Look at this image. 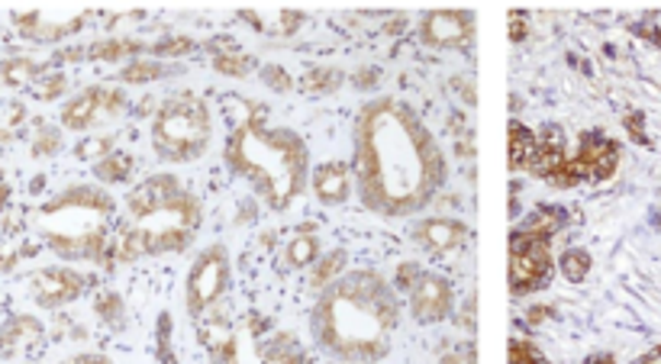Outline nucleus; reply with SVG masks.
Listing matches in <instances>:
<instances>
[{"label":"nucleus","instance_id":"f257e3e1","mask_svg":"<svg viewBox=\"0 0 661 364\" xmlns=\"http://www.w3.org/2000/svg\"><path fill=\"white\" fill-rule=\"evenodd\" d=\"M356 184L378 216L422 213L445 184V158L422 120L397 97L371 101L356 120Z\"/></svg>","mask_w":661,"mask_h":364},{"label":"nucleus","instance_id":"f03ea898","mask_svg":"<svg viewBox=\"0 0 661 364\" xmlns=\"http://www.w3.org/2000/svg\"><path fill=\"white\" fill-rule=\"evenodd\" d=\"M397 319L394 287L374 271H349L320 291L310 332L339 364H374L391 352Z\"/></svg>","mask_w":661,"mask_h":364},{"label":"nucleus","instance_id":"7ed1b4c3","mask_svg":"<svg viewBox=\"0 0 661 364\" xmlns=\"http://www.w3.org/2000/svg\"><path fill=\"white\" fill-rule=\"evenodd\" d=\"M223 158L242 175L268 210L285 213L306 187L310 155L294 129L268 126L265 110H252L227 139Z\"/></svg>","mask_w":661,"mask_h":364},{"label":"nucleus","instance_id":"20e7f679","mask_svg":"<svg viewBox=\"0 0 661 364\" xmlns=\"http://www.w3.org/2000/svg\"><path fill=\"white\" fill-rule=\"evenodd\" d=\"M200 226V203L172 175H155L139 184L126 200L120 226V261L142 255L184 251Z\"/></svg>","mask_w":661,"mask_h":364},{"label":"nucleus","instance_id":"39448f33","mask_svg":"<svg viewBox=\"0 0 661 364\" xmlns=\"http://www.w3.org/2000/svg\"><path fill=\"white\" fill-rule=\"evenodd\" d=\"M114 200L104 187L74 184L43 203L39 210V236L65 261H97L107 248V220L114 213Z\"/></svg>","mask_w":661,"mask_h":364},{"label":"nucleus","instance_id":"423d86ee","mask_svg":"<svg viewBox=\"0 0 661 364\" xmlns=\"http://www.w3.org/2000/svg\"><path fill=\"white\" fill-rule=\"evenodd\" d=\"M210 110L197 97H172L155 110L152 122V149L159 162H194L207 152L210 145Z\"/></svg>","mask_w":661,"mask_h":364},{"label":"nucleus","instance_id":"0eeeda50","mask_svg":"<svg viewBox=\"0 0 661 364\" xmlns=\"http://www.w3.org/2000/svg\"><path fill=\"white\" fill-rule=\"evenodd\" d=\"M227 287H230V251L223 245H210L200 251V258L194 261L187 274V291H184L187 313L200 319L227 294Z\"/></svg>","mask_w":661,"mask_h":364},{"label":"nucleus","instance_id":"6e6552de","mask_svg":"<svg viewBox=\"0 0 661 364\" xmlns=\"http://www.w3.org/2000/svg\"><path fill=\"white\" fill-rule=\"evenodd\" d=\"M552 278V251L545 239H530L520 230L510 233V291L517 297L542 291Z\"/></svg>","mask_w":661,"mask_h":364},{"label":"nucleus","instance_id":"1a4fd4ad","mask_svg":"<svg viewBox=\"0 0 661 364\" xmlns=\"http://www.w3.org/2000/svg\"><path fill=\"white\" fill-rule=\"evenodd\" d=\"M217 364H303V352L291 332H278L268 342H258L255 336L233 332V339L213 352Z\"/></svg>","mask_w":661,"mask_h":364},{"label":"nucleus","instance_id":"9d476101","mask_svg":"<svg viewBox=\"0 0 661 364\" xmlns=\"http://www.w3.org/2000/svg\"><path fill=\"white\" fill-rule=\"evenodd\" d=\"M571 162H575L581 181H606L619 165V145L613 139H606L598 129H591V132L581 136L578 155Z\"/></svg>","mask_w":661,"mask_h":364},{"label":"nucleus","instance_id":"9b49d317","mask_svg":"<svg viewBox=\"0 0 661 364\" xmlns=\"http://www.w3.org/2000/svg\"><path fill=\"white\" fill-rule=\"evenodd\" d=\"M84 284L88 281L71 268H46V271H36L30 278L33 301L43 309H59V306L78 301L84 294Z\"/></svg>","mask_w":661,"mask_h":364},{"label":"nucleus","instance_id":"f8f14e48","mask_svg":"<svg viewBox=\"0 0 661 364\" xmlns=\"http://www.w3.org/2000/svg\"><path fill=\"white\" fill-rule=\"evenodd\" d=\"M452 284L442 274H429L422 271L420 281L410 287V309L417 322H442L452 313Z\"/></svg>","mask_w":661,"mask_h":364},{"label":"nucleus","instance_id":"ddd939ff","mask_svg":"<svg viewBox=\"0 0 661 364\" xmlns=\"http://www.w3.org/2000/svg\"><path fill=\"white\" fill-rule=\"evenodd\" d=\"M88 13H74V16H59V13H13V26L20 30V36L33 39V43H59L65 36L78 33L84 26Z\"/></svg>","mask_w":661,"mask_h":364},{"label":"nucleus","instance_id":"4468645a","mask_svg":"<svg viewBox=\"0 0 661 364\" xmlns=\"http://www.w3.org/2000/svg\"><path fill=\"white\" fill-rule=\"evenodd\" d=\"M472 23H475L472 13L436 10V13H426V16H422L420 36L426 46L452 49V46H462L465 39H472Z\"/></svg>","mask_w":661,"mask_h":364},{"label":"nucleus","instance_id":"2eb2a0df","mask_svg":"<svg viewBox=\"0 0 661 364\" xmlns=\"http://www.w3.org/2000/svg\"><path fill=\"white\" fill-rule=\"evenodd\" d=\"M313 193L320 203L326 207H339L349 200L352 193V175H349V165L346 162H326L313 172Z\"/></svg>","mask_w":661,"mask_h":364},{"label":"nucleus","instance_id":"dca6fc26","mask_svg":"<svg viewBox=\"0 0 661 364\" xmlns=\"http://www.w3.org/2000/svg\"><path fill=\"white\" fill-rule=\"evenodd\" d=\"M414 236H417V243H420L422 248H429V251H452V248H459V245L465 243L468 230H465V223H459V220L429 216V220H422L420 226L414 230Z\"/></svg>","mask_w":661,"mask_h":364},{"label":"nucleus","instance_id":"f3484780","mask_svg":"<svg viewBox=\"0 0 661 364\" xmlns=\"http://www.w3.org/2000/svg\"><path fill=\"white\" fill-rule=\"evenodd\" d=\"M46 336L43 322L36 316H10L3 326H0V352L7 355H20L33 345H39Z\"/></svg>","mask_w":661,"mask_h":364},{"label":"nucleus","instance_id":"a211bd4d","mask_svg":"<svg viewBox=\"0 0 661 364\" xmlns=\"http://www.w3.org/2000/svg\"><path fill=\"white\" fill-rule=\"evenodd\" d=\"M101 114H104V87H88L61 110V126L74 129V132H84V129H91V122L97 120Z\"/></svg>","mask_w":661,"mask_h":364},{"label":"nucleus","instance_id":"6ab92c4d","mask_svg":"<svg viewBox=\"0 0 661 364\" xmlns=\"http://www.w3.org/2000/svg\"><path fill=\"white\" fill-rule=\"evenodd\" d=\"M242 20L258 26V33L265 36H294L303 26V13L294 10H245Z\"/></svg>","mask_w":661,"mask_h":364},{"label":"nucleus","instance_id":"aec40b11","mask_svg":"<svg viewBox=\"0 0 661 364\" xmlns=\"http://www.w3.org/2000/svg\"><path fill=\"white\" fill-rule=\"evenodd\" d=\"M565 223H568V216H565L561 207H540V210H533L517 230H520L523 236H530V239H545V243H552V236H555Z\"/></svg>","mask_w":661,"mask_h":364},{"label":"nucleus","instance_id":"412c9836","mask_svg":"<svg viewBox=\"0 0 661 364\" xmlns=\"http://www.w3.org/2000/svg\"><path fill=\"white\" fill-rule=\"evenodd\" d=\"M536 149H540V136L520 122H510V168L513 172L530 168L536 158Z\"/></svg>","mask_w":661,"mask_h":364},{"label":"nucleus","instance_id":"4be33fe9","mask_svg":"<svg viewBox=\"0 0 661 364\" xmlns=\"http://www.w3.org/2000/svg\"><path fill=\"white\" fill-rule=\"evenodd\" d=\"M181 68L175 64H162L159 59H136L132 64H126L120 74L123 84H149V81H162L169 74H178Z\"/></svg>","mask_w":661,"mask_h":364},{"label":"nucleus","instance_id":"5701e85b","mask_svg":"<svg viewBox=\"0 0 661 364\" xmlns=\"http://www.w3.org/2000/svg\"><path fill=\"white\" fill-rule=\"evenodd\" d=\"M346 251L343 248H336V251H329L326 258H316L313 265H310V284H313V291L320 294L323 287H329L336 278H339V271L346 268Z\"/></svg>","mask_w":661,"mask_h":364},{"label":"nucleus","instance_id":"b1692460","mask_svg":"<svg viewBox=\"0 0 661 364\" xmlns=\"http://www.w3.org/2000/svg\"><path fill=\"white\" fill-rule=\"evenodd\" d=\"M39 71H43V64H36L26 56H10V59L0 61V81L10 84V87H23V84L36 81Z\"/></svg>","mask_w":661,"mask_h":364},{"label":"nucleus","instance_id":"393cba45","mask_svg":"<svg viewBox=\"0 0 661 364\" xmlns=\"http://www.w3.org/2000/svg\"><path fill=\"white\" fill-rule=\"evenodd\" d=\"M132 155L129 152H111L107 158H101L94 165V175L104 184H123L129 175H132Z\"/></svg>","mask_w":661,"mask_h":364},{"label":"nucleus","instance_id":"a878e982","mask_svg":"<svg viewBox=\"0 0 661 364\" xmlns=\"http://www.w3.org/2000/svg\"><path fill=\"white\" fill-rule=\"evenodd\" d=\"M320 258V239L306 230V233H298L291 245H288V265L291 268H310L313 261Z\"/></svg>","mask_w":661,"mask_h":364},{"label":"nucleus","instance_id":"bb28decb","mask_svg":"<svg viewBox=\"0 0 661 364\" xmlns=\"http://www.w3.org/2000/svg\"><path fill=\"white\" fill-rule=\"evenodd\" d=\"M88 52H91V59H97V61H117V59H123V56L146 52V46L132 43V39H104V43H94Z\"/></svg>","mask_w":661,"mask_h":364},{"label":"nucleus","instance_id":"cd10ccee","mask_svg":"<svg viewBox=\"0 0 661 364\" xmlns=\"http://www.w3.org/2000/svg\"><path fill=\"white\" fill-rule=\"evenodd\" d=\"M301 84L310 94H333L343 84V74L336 68H310L301 78Z\"/></svg>","mask_w":661,"mask_h":364},{"label":"nucleus","instance_id":"c85d7f7f","mask_svg":"<svg viewBox=\"0 0 661 364\" xmlns=\"http://www.w3.org/2000/svg\"><path fill=\"white\" fill-rule=\"evenodd\" d=\"M114 152V136H84L81 142H78V149H74V155L78 158H84V162H101V158H107Z\"/></svg>","mask_w":661,"mask_h":364},{"label":"nucleus","instance_id":"c756f323","mask_svg":"<svg viewBox=\"0 0 661 364\" xmlns=\"http://www.w3.org/2000/svg\"><path fill=\"white\" fill-rule=\"evenodd\" d=\"M588 271H591V255L584 251V248H568L565 255H561V274L568 278V281H584L588 278Z\"/></svg>","mask_w":661,"mask_h":364},{"label":"nucleus","instance_id":"7c9ffc66","mask_svg":"<svg viewBox=\"0 0 661 364\" xmlns=\"http://www.w3.org/2000/svg\"><path fill=\"white\" fill-rule=\"evenodd\" d=\"M61 149V132L59 129H53V126H46V129H39V136H36V142H33V155H56Z\"/></svg>","mask_w":661,"mask_h":364},{"label":"nucleus","instance_id":"2f4dec72","mask_svg":"<svg viewBox=\"0 0 661 364\" xmlns=\"http://www.w3.org/2000/svg\"><path fill=\"white\" fill-rule=\"evenodd\" d=\"M213 64H217V71H223V74H233V78H242V74H248V61L242 52H220V56H213Z\"/></svg>","mask_w":661,"mask_h":364},{"label":"nucleus","instance_id":"473e14b6","mask_svg":"<svg viewBox=\"0 0 661 364\" xmlns=\"http://www.w3.org/2000/svg\"><path fill=\"white\" fill-rule=\"evenodd\" d=\"M510 364H548L540 355V349L533 345V342H523V339H517V342H510Z\"/></svg>","mask_w":661,"mask_h":364},{"label":"nucleus","instance_id":"72a5a7b5","mask_svg":"<svg viewBox=\"0 0 661 364\" xmlns=\"http://www.w3.org/2000/svg\"><path fill=\"white\" fill-rule=\"evenodd\" d=\"M262 81H265V87H271V91H278V94H288L294 84H291V74L285 71V68H278V64H265L262 68Z\"/></svg>","mask_w":661,"mask_h":364},{"label":"nucleus","instance_id":"f704fd0d","mask_svg":"<svg viewBox=\"0 0 661 364\" xmlns=\"http://www.w3.org/2000/svg\"><path fill=\"white\" fill-rule=\"evenodd\" d=\"M94 309L101 313V319L104 322H111V326H120L123 322V301L117 294H104V297H97V304Z\"/></svg>","mask_w":661,"mask_h":364},{"label":"nucleus","instance_id":"c9c22d12","mask_svg":"<svg viewBox=\"0 0 661 364\" xmlns=\"http://www.w3.org/2000/svg\"><path fill=\"white\" fill-rule=\"evenodd\" d=\"M159 355L165 364H178V359L172 355V319L169 316L159 319Z\"/></svg>","mask_w":661,"mask_h":364},{"label":"nucleus","instance_id":"e433bc0d","mask_svg":"<svg viewBox=\"0 0 661 364\" xmlns=\"http://www.w3.org/2000/svg\"><path fill=\"white\" fill-rule=\"evenodd\" d=\"M190 49H194L190 39H165V43H159L152 52L162 56V59H175V56H184V52H190Z\"/></svg>","mask_w":661,"mask_h":364},{"label":"nucleus","instance_id":"4c0bfd02","mask_svg":"<svg viewBox=\"0 0 661 364\" xmlns=\"http://www.w3.org/2000/svg\"><path fill=\"white\" fill-rule=\"evenodd\" d=\"M420 268L414 265V261H407V265H401V271H397V287H404L407 294H410V287L420 281Z\"/></svg>","mask_w":661,"mask_h":364},{"label":"nucleus","instance_id":"58836bf2","mask_svg":"<svg viewBox=\"0 0 661 364\" xmlns=\"http://www.w3.org/2000/svg\"><path fill=\"white\" fill-rule=\"evenodd\" d=\"M46 81H49V84H43V87L36 91L39 97L49 101V97H59L61 91H65V74H53V78H46Z\"/></svg>","mask_w":661,"mask_h":364},{"label":"nucleus","instance_id":"ea45409f","mask_svg":"<svg viewBox=\"0 0 661 364\" xmlns=\"http://www.w3.org/2000/svg\"><path fill=\"white\" fill-rule=\"evenodd\" d=\"M374 78H378V68H364V71L356 74V81H352V84H356L359 91H368V87H374Z\"/></svg>","mask_w":661,"mask_h":364},{"label":"nucleus","instance_id":"a19ab883","mask_svg":"<svg viewBox=\"0 0 661 364\" xmlns=\"http://www.w3.org/2000/svg\"><path fill=\"white\" fill-rule=\"evenodd\" d=\"M629 129H633V139H636V142H642V145H649V139H646V136H642V114H633V117H629Z\"/></svg>","mask_w":661,"mask_h":364},{"label":"nucleus","instance_id":"79ce46f5","mask_svg":"<svg viewBox=\"0 0 661 364\" xmlns=\"http://www.w3.org/2000/svg\"><path fill=\"white\" fill-rule=\"evenodd\" d=\"M61 364H114L107 355H74V359H68V362Z\"/></svg>","mask_w":661,"mask_h":364},{"label":"nucleus","instance_id":"37998d69","mask_svg":"<svg viewBox=\"0 0 661 364\" xmlns=\"http://www.w3.org/2000/svg\"><path fill=\"white\" fill-rule=\"evenodd\" d=\"M7 207H10V181H7V175L0 172V216L7 213Z\"/></svg>","mask_w":661,"mask_h":364},{"label":"nucleus","instance_id":"c03bdc74","mask_svg":"<svg viewBox=\"0 0 661 364\" xmlns=\"http://www.w3.org/2000/svg\"><path fill=\"white\" fill-rule=\"evenodd\" d=\"M584 364H616V359L610 352H601V355H591Z\"/></svg>","mask_w":661,"mask_h":364},{"label":"nucleus","instance_id":"a18cd8bd","mask_svg":"<svg viewBox=\"0 0 661 364\" xmlns=\"http://www.w3.org/2000/svg\"><path fill=\"white\" fill-rule=\"evenodd\" d=\"M636 364H661V345L656 349V352H649V355H642Z\"/></svg>","mask_w":661,"mask_h":364}]
</instances>
